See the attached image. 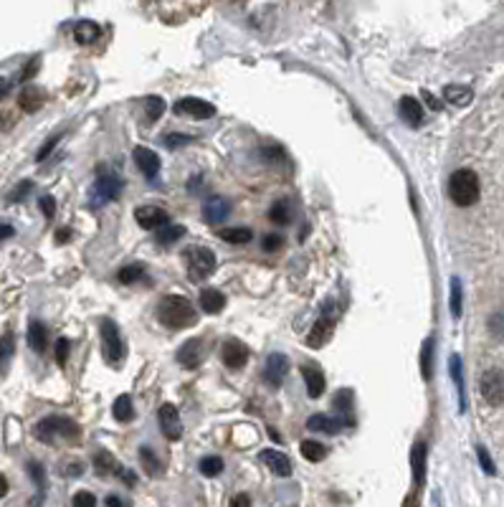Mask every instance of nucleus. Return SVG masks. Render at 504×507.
<instances>
[{
    "instance_id": "nucleus-1",
    "label": "nucleus",
    "mask_w": 504,
    "mask_h": 507,
    "mask_svg": "<svg viewBox=\"0 0 504 507\" xmlns=\"http://www.w3.org/2000/svg\"><path fill=\"white\" fill-rule=\"evenodd\" d=\"M157 320L170 327V330H182V327H193L198 320V312L193 307V302L182 294H167L157 305Z\"/></svg>"
},
{
    "instance_id": "nucleus-2",
    "label": "nucleus",
    "mask_w": 504,
    "mask_h": 507,
    "mask_svg": "<svg viewBox=\"0 0 504 507\" xmlns=\"http://www.w3.org/2000/svg\"><path fill=\"white\" fill-rule=\"evenodd\" d=\"M34 436L43 444H58V441H76L82 436V429L76 421L64 416H49L34 426Z\"/></svg>"
},
{
    "instance_id": "nucleus-3",
    "label": "nucleus",
    "mask_w": 504,
    "mask_h": 507,
    "mask_svg": "<svg viewBox=\"0 0 504 507\" xmlns=\"http://www.w3.org/2000/svg\"><path fill=\"white\" fill-rule=\"evenodd\" d=\"M479 178H477V173L474 170H469V167H459V170H454L451 173V178H448V196H451V200H454L456 206H474L477 200H479Z\"/></svg>"
},
{
    "instance_id": "nucleus-4",
    "label": "nucleus",
    "mask_w": 504,
    "mask_h": 507,
    "mask_svg": "<svg viewBox=\"0 0 504 507\" xmlns=\"http://www.w3.org/2000/svg\"><path fill=\"white\" fill-rule=\"evenodd\" d=\"M185 266H188V276L191 282H206L208 276L215 272V254L208 246H188L182 251Z\"/></svg>"
},
{
    "instance_id": "nucleus-5",
    "label": "nucleus",
    "mask_w": 504,
    "mask_h": 507,
    "mask_svg": "<svg viewBox=\"0 0 504 507\" xmlns=\"http://www.w3.org/2000/svg\"><path fill=\"white\" fill-rule=\"evenodd\" d=\"M101 353L107 357V363L112 366H119L124 357V340H122V333H119V327H117L115 320H104L101 322Z\"/></svg>"
},
{
    "instance_id": "nucleus-6",
    "label": "nucleus",
    "mask_w": 504,
    "mask_h": 507,
    "mask_svg": "<svg viewBox=\"0 0 504 507\" xmlns=\"http://www.w3.org/2000/svg\"><path fill=\"white\" fill-rule=\"evenodd\" d=\"M122 188L124 185L117 175H101V178H97V183L91 185V191H89L91 208H99V206H104V203H109V200H117L119 198V193H122Z\"/></svg>"
},
{
    "instance_id": "nucleus-7",
    "label": "nucleus",
    "mask_w": 504,
    "mask_h": 507,
    "mask_svg": "<svg viewBox=\"0 0 504 507\" xmlns=\"http://www.w3.org/2000/svg\"><path fill=\"white\" fill-rule=\"evenodd\" d=\"M479 391L484 396V401L492 403V406L504 403V370H499V368L484 370L479 378Z\"/></svg>"
},
{
    "instance_id": "nucleus-8",
    "label": "nucleus",
    "mask_w": 504,
    "mask_h": 507,
    "mask_svg": "<svg viewBox=\"0 0 504 507\" xmlns=\"http://www.w3.org/2000/svg\"><path fill=\"white\" fill-rule=\"evenodd\" d=\"M206 340H200V338H193V340H188L185 345H180L178 348V353H175V357H178V363H180L182 368H188V370H195V368L206 360Z\"/></svg>"
},
{
    "instance_id": "nucleus-9",
    "label": "nucleus",
    "mask_w": 504,
    "mask_h": 507,
    "mask_svg": "<svg viewBox=\"0 0 504 507\" xmlns=\"http://www.w3.org/2000/svg\"><path fill=\"white\" fill-rule=\"evenodd\" d=\"M287 373H289V357L284 355V353H272V355L266 357L264 381L272 388H281V383L287 381Z\"/></svg>"
},
{
    "instance_id": "nucleus-10",
    "label": "nucleus",
    "mask_w": 504,
    "mask_h": 507,
    "mask_svg": "<svg viewBox=\"0 0 504 507\" xmlns=\"http://www.w3.org/2000/svg\"><path fill=\"white\" fill-rule=\"evenodd\" d=\"M134 221L145 228V231H155V228H165L170 226V216L165 208L160 206H140L134 211Z\"/></svg>"
},
{
    "instance_id": "nucleus-11",
    "label": "nucleus",
    "mask_w": 504,
    "mask_h": 507,
    "mask_svg": "<svg viewBox=\"0 0 504 507\" xmlns=\"http://www.w3.org/2000/svg\"><path fill=\"white\" fill-rule=\"evenodd\" d=\"M94 469H97V474H101V477H107V474H117L119 480H127V482H130V487L137 482V477H134L130 469H122V467L117 464V459L112 457L109 451H104V449H99L97 454H94Z\"/></svg>"
},
{
    "instance_id": "nucleus-12",
    "label": "nucleus",
    "mask_w": 504,
    "mask_h": 507,
    "mask_svg": "<svg viewBox=\"0 0 504 507\" xmlns=\"http://www.w3.org/2000/svg\"><path fill=\"white\" fill-rule=\"evenodd\" d=\"M173 109H175V115H185V117H193V119H206V117L215 115L213 104H211V102H206V99H198V97H185V99H178Z\"/></svg>"
},
{
    "instance_id": "nucleus-13",
    "label": "nucleus",
    "mask_w": 504,
    "mask_h": 507,
    "mask_svg": "<svg viewBox=\"0 0 504 507\" xmlns=\"http://www.w3.org/2000/svg\"><path fill=\"white\" fill-rule=\"evenodd\" d=\"M157 416H160V429H163V434H165V439H170V441L180 439L182 424H180V414H178V408H175L173 403H163L160 411H157Z\"/></svg>"
},
{
    "instance_id": "nucleus-14",
    "label": "nucleus",
    "mask_w": 504,
    "mask_h": 507,
    "mask_svg": "<svg viewBox=\"0 0 504 507\" xmlns=\"http://www.w3.org/2000/svg\"><path fill=\"white\" fill-rule=\"evenodd\" d=\"M221 357H224L226 368L239 370V368H243L248 363V348L241 340L231 338V340L224 342V348H221Z\"/></svg>"
},
{
    "instance_id": "nucleus-15",
    "label": "nucleus",
    "mask_w": 504,
    "mask_h": 507,
    "mask_svg": "<svg viewBox=\"0 0 504 507\" xmlns=\"http://www.w3.org/2000/svg\"><path fill=\"white\" fill-rule=\"evenodd\" d=\"M332 333H335V317L332 315L320 317V320L314 322L312 330H309V335H307V345H309L312 350H320L324 342L332 338Z\"/></svg>"
},
{
    "instance_id": "nucleus-16",
    "label": "nucleus",
    "mask_w": 504,
    "mask_h": 507,
    "mask_svg": "<svg viewBox=\"0 0 504 507\" xmlns=\"http://www.w3.org/2000/svg\"><path fill=\"white\" fill-rule=\"evenodd\" d=\"M134 163H137V167H140V173L145 175V178H149V180H155L157 175H160V158H157L155 150H149V148H134L132 152Z\"/></svg>"
},
{
    "instance_id": "nucleus-17",
    "label": "nucleus",
    "mask_w": 504,
    "mask_h": 507,
    "mask_svg": "<svg viewBox=\"0 0 504 507\" xmlns=\"http://www.w3.org/2000/svg\"><path fill=\"white\" fill-rule=\"evenodd\" d=\"M259 462H264L269 469H272L276 477H289L291 474V459L284 454V451L276 449H264L259 454Z\"/></svg>"
},
{
    "instance_id": "nucleus-18",
    "label": "nucleus",
    "mask_w": 504,
    "mask_h": 507,
    "mask_svg": "<svg viewBox=\"0 0 504 507\" xmlns=\"http://www.w3.org/2000/svg\"><path fill=\"white\" fill-rule=\"evenodd\" d=\"M307 426L312 432H322V434H339L345 426H348V418H335V416L327 414H314L307 418Z\"/></svg>"
},
{
    "instance_id": "nucleus-19",
    "label": "nucleus",
    "mask_w": 504,
    "mask_h": 507,
    "mask_svg": "<svg viewBox=\"0 0 504 507\" xmlns=\"http://www.w3.org/2000/svg\"><path fill=\"white\" fill-rule=\"evenodd\" d=\"M231 213V206H228V200L224 198H211L206 200V206H203V218H206V224L211 226H218L224 224L226 218Z\"/></svg>"
},
{
    "instance_id": "nucleus-20",
    "label": "nucleus",
    "mask_w": 504,
    "mask_h": 507,
    "mask_svg": "<svg viewBox=\"0 0 504 507\" xmlns=\"http://www.w3.org/2000/svg\"><path fill=\"white\" fill-rule=\"evenodd\" d=\"M302 375H304V383H307V393L312 396V399H320L324 393V373L320 368L314 366V363H304L302 366Z\"/></svg>"
},
{
    "instance_id": "nucleus-21",
    "label": "nucleus",
    "mask_w": 504,
    "mask_h": 507,
    "mask_svg": "<svg viewBox=\"0 0 504 507\" xmlns=\"http://www.w3.org/2000/svg\"><path fill=\"white\" fill-rule=\"evenodd\" d=\"M398 112H400V117L405 119V125H411V127L423 125V107H421V102L413 99V97H403L400 104H398Z\"/></svg>"
},
{
    "instance_id": "nucleus-22",
    "label": "nucleus",
    "mask_w": 504,
    "mask_h": 507,
    "mask_svg": "<svg viewBox=\"0 0 504 507\" xmlns=\"http://www.w3.org/2000/svg\"><path fill=\"white\" fill-rule=\"evenodd\" d=\"M43 104H46V94L38 86H25L23 92H21V97H18V107L23 109V112H28V115L38 112Z\"/></svg>"
},
{
    "instance_id": "nucleus-23",
    "label": "nucleus",
    "mask_w": 504,
    "mask_h": 507,
    "mask_svg": "<svg viewBox=\"0 0 504 507\" xmlns=\"http://www.w3.org/2000/svg\"><path fill=\"white\" fill-rule=\"evenodd\" d=\"M411 469H413L416 487H421L426 482V444L423 441H416L413 451H411Z\"/></svg>"
},
{
    "instance_id": "nucleus-24",
    "label": "nucleus",
    "mask_w": 504,
    "mask_h": 507,
    "mask_svg": "<svg viewBox=\"0 0 504 507\" xmlns=\"http://www.w3.org/2000/svg\"><path fill=\"white\" fill-rule=\"evenodd\" d=\"M444 99L448 104H454V107H466L474 99V92L469 86H464V84H446L444 86Z\"/></svg>"
},
{
    "instance_id": "nucleus-25",
    "label": "nucleus",
    "mask_w": 504,
    "mask_h": 507,
    "mask_svg": "<svg viewBox=\"0 0 504 507\" xmlns=\"http://www.w3.org/2000/svg\"><path fill=\"white\" fill-rule=\"evenodd\" d=\"M200 307H203L206 315H218V312L226 307V297L218 290H211V287H208V290L200 292Z\"/></svg>"
},
{
    "instance_id": "nucleus-26",
    "label": "nucleus",
    "mask_w": 504,
    "mask_h": 507,
    "mask_svg": "<svg viewBox=\"0 0 504 507\" xmlns=\"http://www.w3.org/2000/svg\"><path fill=\"white\" fill-rule=\"evenodd\" d=\"M74 38L79 43H94L97 38H101V25L94 21H79L74 25Z\"/></svg>"
},
{
    "instance_id": "nucleus-27",
    "label": "nucleus",
    "mask_w": 504,
    "mask_h": 507,
    "mask_svg": "<svg viewBox=\"0 0 504 507\" xmlns=\"http://www.w3.org/2000/svg\"><path fill=\"white\" fill-rule=\"evenodd\" d=\"M28 345L36 353H43V350L49 348V333H46L43 322H38V320H34V322L28 325Z\"/></svg>"
},
{
    "instance_id": "nucleus-28",
    "label": "nucleus",
    "mask_w": 504,
    "mask_h": 507,
    "mask_svg": "<svg viewBox=\"0 0 504 507\" xmlns=\"http://www.w3.org/2000/svg\"><path fill=\"white\" fill-rule=\"evenodd\" d=\"M13 355H16V338H13V333H5L0 338V375L8 373Z\"/></svg>"
},
{
    "instance_id": "nucleus-29",
    "label": "nucleus",
    "mask_w": 504,
    "mask_h": 507,
    "mask_svg": "<svg viewBox=\"0 0 504 507\" xmlns=\"http://www.w3.org/2000/svg\"><path fill=\"white\" fill-rule=\"evenodd\" d=\"M112 416H115L117 421H132L134 418V406H132V399L130 396H119L115 401V406H112Z\"/></svg>"
},
{
    "instance_id": "nucleus-30",
    "label": "nucleus",
    "mask_w": 504,
    "mask_h": 507,
    "mask_svg": "<svg viewBox=\"0 0 504 507\" xmlns=\"http://www.w3.org/2000/svg\"><path fill=\"white\" fill-rule=\"evenodd\" d=\"M182 236H185V226L170 224V226H165V228H160V231H157L155 241L160 244V246H170V244L180 241Z\"/></svg>"
},
{
    "instance_id": "nucleus-31",
    "label": "nucleus",
    "mask_w": 504,
    "mask_h": 507,
    "mask_svg": "<svg viewBox=\"0 0 504 507\" xmlns=\"http://www.w3.org/2000/svg\"><path fill=\"white\" fill-rule=\"evenodd\" d=\"M140 462L149 477H160V474H163V462L155 457V451L149 449V447H142L140 449Z\"/></svg>"
},
{
    "instance_id": "nucleus-32",
    "label": "nucleus",
    "mask_w": 504,
    "mask_h": 507,
    "mask_svg": "<svg viewBox=\"0 0 504 507\" xmlns=\"http://www.w3.org/2000/svg\"><path fill=\"white\" fill-rule=\"evenodd\" d=\"M163 112H165V102L160 99V97L152 94V97L145 99V122H147V125H155L157 119L163 117Z\"/></svg>"
},
{
    "instance_id": "nucleus-33",
    "label": "nucleus",
    "mask_w": 504,
    "mask_h": 507,
    "mask_svg": "<svg viewBox=\"0 0 504 507\" xmlns=\"http://www.w3.org/2000/svg\"><path fill=\"white\" fill-rule=\"evenodd\" d=\"M421 375H423V381H431V375H433V338L423 340V348H421Z\"/></svg>"
},
{
    "instance_id": "nucleus-34",
    "label": "nucleus",
    "mask_w": 504,
    "mask_h": 507,
    "mask_svg": "<svg viewBox=\"0 0 504 507\" xmlns=\"http://www.w3.org/2000/svg\"><path fill=\"white\" fill-rule=\"evenodd\" d=\"M302 457L309 459V462H322L324 457H327V447L324 444H320V441H312V439H307L302 441Z\"/></svg>"
},
{
    "instance_id": "nucleus-35",
    "label": "nucleus",
    "mask_w": 504,
    "mask_h": 507,
    "mask_svg": "<svg viewBox=\"0 0 504 507\" xmlns=\"http://www.w3.org/2000/svg\"><path fill=\"white\" fill-rule=\"evenodd\" d=\"M451 375H454L456 391H459V403H461V411H466V396H464V375H461V357L454 355L451 357Z\"/></svg>"
},
{
    "instance_id": "nucleus-36",
    "label": "nucleus",
    "mask_w": 504,
    "mask_h": 507,
    "mask_svg": "<svg viewBox=\"0 0 504 507\" xmlns=\"http://www.w3.org/2000/svg\"><path fill=\"white\" fill-rule=\"evenodd\" d=\"M251 228H243V226H239V228H224L221 231V239L228 244H248L251 241Z\"/></svg>"
},
{
    "instance_id": "nucleus-37",
    "label": "nucleus",
    "mask_w": 504,
    "mask_h": 507,
    "mask_svg": "<svg viewBox=\"0 0 504 507\" xmlns=\"http://www.w3.org/2000/svg\"><path fill=\"white\" fill-rule=\"evenodd\" d=\"M269 218H272L274 224H289L291 221V208L287 200H276L272 206V211H269Z\"/></svg>"
},
{
    "instance_id": "nucleus-38",
    "label": "nucleus",
    "mask_w": 504,
    "mask_h": 507,
    "mask_svg": "<svg viewBox=\"0 0 504 507\" xmlns=\"http://www.w3.org/2000/svg\"><path fill=\"white\" fill-rule=\"evenodd\" d=\"M142 276H145V266H142V264H130V266H124V269H119L117 279H119L122 284H134V282H140Z\"/></svg>"
},
{
    "instance_id": "nucleus-39",
    "label": "nucleus",
    "mask_w": 504,
    "mask_h": 507,
    "mask_svg": "<svg viewBox=\"0 0 504 507\" xmlns=\"http://www.w3.org/2000/svg\"><path fill=\"white\" fill-rule=\"evenodd\" d=\"M200 472L206 474V477H218V474L224 472V459H221V457L200 459Z\"/></svg>"
},
{
    "instance_id": "nucleus-40",
    "label": "nucleus",
    "mask_w": 504,
    "mask_h": 507,
    "mask_svg": "<svg viewBox=\"0 0 504 507\" xmlns=\"http://www.w3.org/2000/svg\"><path fill=\"white\" fill-rule=\"evenodd\" d=\"M451 315L459 320L461 317V282L451 279Z\"/></svg>"
},
{
    "instance_id": "nucleus-41",
    "label": "nucleus",
    "mask_w": 504,
    "mask_h": 507,
    "mask_svg": "<svg viewBox=\"0 0 504 507\" xmlns=\"http://www.w3.org/2000/svg\"><path fill=\"white\" fill-rule=\"evenodd\" d=\"M335 408H337L339 414H348L350 408H352V391L339 388V391L335 393Z\"/></svg>"
},
{
    "instance_id": "nucleus-42",
    "label": "nucleus",
    "mask_w": 504,
    "mask_h": 507,
    "mask_svg": "<svg viewBox=\"0 0 504 507\" xmlns=\"http://www.w3.org/2000/svg\"><path fill=\"white\" fill-rule=\"evenodd\" d=\"M28 474H31V480L36 482V487H46V469H43V464H38V462H28Z\"/></svg>"
},
{
    "instance_id": "nucleus-43",
    "label": "nucleus",
    "mask_w": 504,
    "mask_h": 507,
    "mask_svg": "<svg viewBox=\"0 0 504 507\" xmlns=\"http://www.w3.org/2000/svg\"><path fill=\"white\" fill-rule=\"evenodd\" d=\"M188 142H191V137H188V134H180V132H173V134H167V137H163V145H165L167 150H178V148L188 145Z\"/></svg>"
},
{
    "instance_id": "nucleus-44",
    "label": "nucleus",
    "mask_w": 504,
    "mask_h": 507,
    "mask_svg": "<svg viewBox=\"0 0 504 507\" xmlns=\"http://www.w3.org/2000/svg\"><path fill=\"white\" fill-rule=\"evenodd\" d=\"M69 348H71V342H69L67 338H61V340L56 342V363H58V366H67Z\"/></svg>"
},
{
    "instance_id": "nucleus-45",
    "label": "nucleus",
    "mask_w": 504,
    "mask_h": 507,
    "mask_svg": "<svg viewBox=\"0 0 504 507\" xmlns=\"http://www.w3.org/2000/svg\"><path fill=\"white\" fill-rule=\"evenodd\" d=\"M71 507H97V497L91 492H76Z\"/></svg>"
},
{
    "instance_id": "nucleus-46",
    "label": "nucleus",
    "mask_w": 504,
    "mask_h": 507,
    "mask_svg": "<svg viewBox=\"0 0 504 507\" xmlns=\"http://www.w3.org/2000/svg\"><path fill=\"white\" fill-rule=\"evenodd\" d=\"M281 244H284V239H281L279 233H269V236H264V251H269V254H274V251L281 249Z\"/></svg>"
},
{
    "instance_id": "nucleus-47",
    "label": "nucleus",
    "mask_w": 504,
    "mask_h": 507,
    "mask_svg": "<svg viewBox=\"0 0 504 507\" xmlns=\"http://www.w3.org/2000/svg\"><path fill=\"white\" fill-rule=\"evenodd\" d=\"M477 457H479L481 469H484V472H487V474H496L494 462H492V457L487 454V449H484V447H479V449H477Z\"/></svg>"
},
{
    "instance_id": "nucleus-48",
    "label": "nucleus",
    "mask_w": 504,
    "mask_h": 507,
    "mask_svg": "<svg viewBox=\"0 0 504 507\" xmlns=\"http://www.w3.org/2000/svg\"><path fill=\"white\" fill-rule=\"evenodd\" d=\"M58 140H61V137H58V134H53V137H51V140L46 142V145H43L41 150H38V155H36V160H38V163H43V160L49 158V155H51V150H53V148H56V145H58Z\"/></svg>"
},
{
    "instance_id": "nucleus-49",
    "label": "nucleus",
    "mask_w": 504,
    "mask_h": 507,
    "mask_svg": "<svg viewBox=\"0 0 504 507\" xmlns=\"http://www.w3.org/2000/svg\"><path fill=\"white\" fill-rule=\"evenodd\" d=\"M41 211L46 218H53V213H56V200L51 198V196H43L41 198Z\"/></svg>"
},
{
    "instance_id": "nucleus-50",
    "label": "nucleus",
    "mask_w": 504,
    "mask_h": 507,
    "mask_svg": "<svg viewBox=\"0 0 504 507\" xmlns=\"http://www.w3.org/2000/svg\"><path fill=\"white\" fill-rule=\"evenodd\" d=\"M489 327H492V333H494V335L504 338V315H494V317H492Z\"/></svg>"
},
{
    "instance_id": "nucleus-51",
    "label": "nucleus",
    "mask_w": 504,
    "mask_h": 507,
    "mask_svg": "<svg viewBox=\"0 0 504 507\" xmlns=\"http://www.w3.org/2000/svg\"><path fill=\"white\" fill-rule=\"evenodd\" d=\"M31 191V180H25V183H21V188H16V191L10 193V203H18V200L23 198L25 193Z\"/></svg>"
},
{
    "instance_id": "nucleus-52",
    "label": "nucleus",
    "mask_w": 504,
    "mask_h": 507,
    "mask_svg": "<svg viewBox=\"0 0 504 507\" xmlns=\"http://www.w3.org/2000/svg\"><path fill=\"white\" fill-rule=\"evenodd\" d=\"M231 507H251V499H248V495H243V492H239V495H233V499H231Z\"/></svg>"
},
{
    "instance_id": "nucleus-53",
    "label": "nucleus",
    "mask_w": 504,
    "mask_h": 507,
    "mask_svg": "<svg viewBox=\"0 0 504 507\" xmlns=\"http://www.w3.org/2000/svg\"><path fill=\"white\" fill-rule=\"evenodd\" d=\"M423 99H426V104H429L433 112H441V109H444V104H441V102H438L431 92H423Z\"/></svg>"
},
{
    "instance_id": "nucleus-54",
    "label": "nucleus",
    "mask_w": 504,
    "mask_h": 507,
    "mask_svg": "<svg viewBox=\"0 0 504 507\" xmlns=\"http://www.w3.org/2000/svg\"><path fill=\"white\" fill-rule=\"evenodd\" d=\"M36 69H38V58H34V61L28 64V69L23 71V79H31V76L36 74Z\"/></svg>"
},
{
    "instance_id": "nucleus-55",
    "label": "nucleus",
    "mask_w": 504,
    "mask_h": 507,
    "mask_svg": "<svg viewBox=\"0 0 504 507\" xmlns=\"http://www.w3.org/2000/svg\"><path fill=\"white\" fill-rule=\"evenodd\" d=\"M13 226H8V224H3L0 226V241H3V239H10V236H13Z\"/></svg>"
},
{
    "instance_id": "nucleus-56",
    "label": "nucleus",
    "mask_w": 504,
    "mask_h": 507,
    "mask_svg": "<svg viewBox=\"0 0 504 507\" xmlns=\"http://www.w3.org/2000/svg\"><path fill=\"white\" fill-rule=\"evenodd\" d=\"M8 89H10V82H8V79H0V99H3L5 94H8Z\"/></svg>"
},
{
    "instance_id": "nucleus-57",
    "label": "nucleus",
    "mask_w": 504,
    "mask_h": 507,
    "mask_svg": "<svg viewBox=\"0 0 504 507\" xmlns=\"http://www.w3.org/2000/svg\"><path fill=\"white\" fill-rule=\"evenodd\" d=\"M69 236H71V231H69V228H61V231H56V241L64 244V241L69 239Z\"/></svg>"
},
{
    "instance_id": "nucleus-58",
    "label": "nucleus",
    "mask_w": 504,
    "mask_h": 507,
    "mask_svg": "<svg viewBox=\"0 0 504 507\" xmlns=\"http://www.w3.org/2000/svg\"><path fill=\"white\" fill-rule=\"evenodd\" d=\"M107 505H109V507H124V505H122V499L115 497V495H109V497H107Z\"/></svg>"
},
{
    "instance_id": "nucleus-59",
    "label": "nucleus",
    "mask_w": 504,
    "mask_h": 507,
    "mask_svg": "<svg viewBox=\"0 0 504 507\" xmlns=\"http://www.w3.org/2000/svg\"><path fill=\"white\" fill-rule=\"evenodd\" d=\"M5 492H8V480L0 474V497H5Z\"/></svg>"
}]
</instances>
